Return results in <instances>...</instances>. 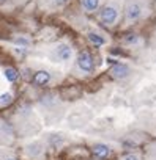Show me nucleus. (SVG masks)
Listing matches in <instances>:
<instances>
[{"label":"nucleus","instance_id":"obj_1","mask_svg":"<svg viewBox=\"0 0 156 160\" xmlns=\"http://www.w3.org/2000/svg\"><path fill=\"white\" fill-rule=\"evenodd\" d=\"M77 66L81 68V71L84 72H92L95 64H93V57L89 52H81L77 57Z\"/></svg>","mask_w":156,"mask_h":160},{"label":"nucleus","instance_id":"obj_2","mask_svg":"<svg viewBox=\"0 0 156 160\" xmlns=\"http://www.w3.org/2000/svg\"><path fill=\"white\" fill-rule=\"evenodd\" d=\"M117 18H118V11H117L115 7L107 5V7L103 8V11H101V21H103L104 24L112 25V24L117 21Z\"/></svg>","mask_w":156,"mask_h":160},{"label":"nucleus","instance_id":"obj_3","mask_svg":"<svg viewBox=\"0 0 156 160\" xmlns=\"http://www.w3.org/2000/svg\"><path fill=\"white\" fill-rule=\"evenodd\" d=\"M142 16V7L139 3H129L126 7V19L128 21H137Z\"/></svg>","mask_w":156,"mask_h":160},{"label":"nucleus","instance_id":"obj_4","mask_svg":"<svg viewBox=\"0 0 156 160\" xmlns=\"http://www.w3.org/2000/svg\"><path fill=\"white\" fill-rule=\"evenodd\" d=\"M128 74H129V68L123 63H117L115 66L110 68V75L114 78H125Z\"/></svg>","mask_w":156,"mask_h":160},{"label":"nucleus","instance_id":"obj_5","mask_svg":"<svg viewBox=\"0 0 156 160\" xmlns=\"http://www.w3.org/2000/svg\"><path fill=\"white\" fill-rule=\"evenodd\" d=\"M33 82H35V85H38V87H46V85L51 82V74H49L47 71H38V72H35V75H33Z\"/></svg>","mask_w":156,"mask_h":160},{"label":"nucleus","instance_id":"obj_6","mask_svg":"<svg viewBox=\"0 0 156 160\" xmlns=\"http://www.w3.org/2000/svg\"><path fill=\"white\" fill-rule=\"evenodd\" d=\"M55 55L58 57V60L66 61V60H69V58H71L73 50H71V47H69L68 44H58V46H57V49H55Z\"/></svg>","mask_w":156,"mask_h":160},{"label":"nucleus","instance_id":"obj_7","mask_svg":"<svg viewBox=\"0 0 156 160\" xmlns=\"http://www.w3.org/2000/svg\"><path fill=\"white\" fill-rule=\"evenodd\" d=\"M87 38H89V41H90L93 46H96V47H100V46H104V44H106V38H104L103 35L96 33V32H90V33L87 35Z\"/></svg>","mask_w":156,"mask_h":160},{"label":"nucleus","instance_id":"obj_8","mask_svg":"<svg viewBox=\"0 0 156 160\" xmlns=\"http://www.w3.org/2000/svg\"><path fill=\"white\" fill-rule=\"evenodd\" d=\"M93 154L98 157V158H106L109 154H110V149L107 144H95L93 146Z\"/></svg>","mask_w":156,"mask_h":160},{"label":"nucleus","instance_id":"obj_9","mask_svg":"<svg viewBox=\"0 0 156 160\" xmlns=\"http://www.w3.org/2000/svg\"><path fill=\"white\" fill-rule=\"evenodd\" d=\"M81 5H82V8H84L85 11L92 13V11L98 10V7H100V0H81Z\"/></svg>","mask_w":156,"mask_h":160},{"label":"nucleus","instance_id":"obj_10","mask_svg":"<svg viewBox=\"0 0 156 160\" xmlns=\"http://www.w3.org/2000/svg\"><path fill=\"white\" fill-rule=\"evenodd\" d=\"M5 77H7L8 82H16L19 78V72L14 68H8V69H5Z\"/></svg>","mask_w":156,"mask_h":160},{"label":"nucleus","instance_id":"obj_11","mask_svg":"<svg viewBox=\"0 0 156 160\" xmlns=\"http://www.w3.org/2000/svg\"><path fill=\"white\" fill-rule=\"evenodd\" d=\"M13 102V96L10 93H3V94H0V105H8Z\"/></svg>","mask_w":156,"mask_h":160},{"label":"nucleus","instance_id":"obj_12","mask_svg":"<svg viewBox=\"0 0 156 160\" xmlns=\"http://www.w3.org/2000/svg\"><path fill=\"white\" fill-rule=\"evenodd\" d=\"M137 41H139V36L136 33H129V35L125 36V42L126 44H136Z\"/></svg>","mask_w":156,"mask_h":160},{"label":"nucleus","instance_id":"obj_13","mask_svg":"<svg viewBox=\"0 0 156 160\" xmlns=\"http://www.w3.org/2000/svg\"><path fill=\"white\" fill-rule=\"evenodd\" d=\"M16 42H18V44H22V46H29V44H30V41H29L27 38H18Z\"/></svg>","mask_w":156,"mask_h":160},{"label":"nucleus","instance_id":"obj_14","mask_svg":"<svg viewBox=\"0 0 156 160\" xmlns=\"http://www.w3.org/2000/svg\"><path fill=\"white\" fill-rule=\"evenodd\" d=\"M123 160H139V157H137V155H134V154H128V155H125V157H123Z\"/></svg>","mask_w":156,"mask_h":160},{"label":"nucleus","instance_id":"obj_15","mask_svg":"<svg viewBox=\"0 0 156 160\" xmlns=\"http://www.w3.org/2000/svg\"><path fill=\"white\" fill-rule=\"evenodd\" d=\"M66 2H68V0H54V3H55V5H65Z\"/></svg>","mask_w":156,"mask_h":160},{"label":"nucleus","instance_id":"obj_16","mask_svg":"<svg viewBox=\"0 0 156 160\" xmlns=\"http://www.w3.org/2000/svg\"><path fill=\"white\" fill-rule=\"evenodd\" d=\"M7 160H14V158H7Z\"/></svg>","mask_w":156,"mask_h":160}]
</instances>
